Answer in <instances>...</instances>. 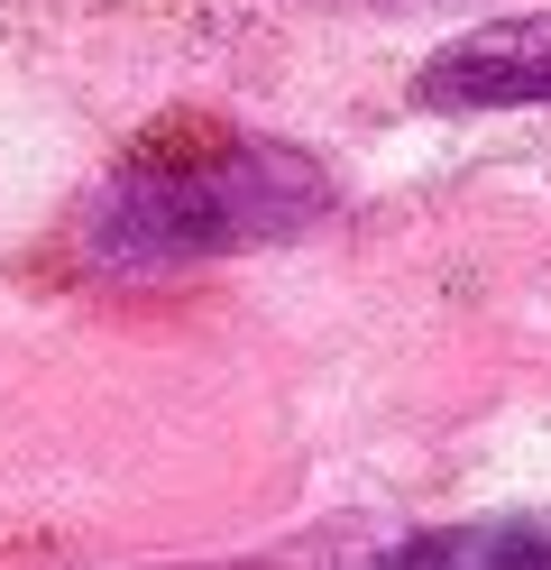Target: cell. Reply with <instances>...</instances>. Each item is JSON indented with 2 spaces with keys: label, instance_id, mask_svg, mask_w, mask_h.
<instances>
[{
  "label": "cell",
  "instance_id": "7a4b0ae2",
  "mask_svg": "<svg viewBox=\"0 0 551 570\" xmlns=\"http://www.w3.org/2000/svg\"><path fill=\"white\" fill-rule=\"evenodd\" d=\"M414 101L441 120H478V111H551V10H514V19H478L451 47H432L414 65Z\"/></svg>",
  "mask_w": 551,
  "mask_h": 570
},
{
  "label": "cell",
  "instance_id": "3957f363",
  "mask_svg": "<svg viewBox=\"0 0 551 570\" xmlns=\"http://www.w3.org/2000/svg\"><path fill=\"white\" fill-rule=\"evenodd\" d=\"M377 570H551V507H514V515L423 533V543L386 552Z\"/></svg>",
  "mask_w": 551,
  "mask_h": 570
},
{
  "label": "cell",
  "instance_id": "277c9868",
  "mask_svg": "<svg viewBox=\"0 0 551 570\" xmlns=\"http://www.w3.org/2000/svg\"><path fill=\"white\" fill-rule=\"evenodd\" d=\"M350 10H414V0H350Z\"/></svg>",
  "mask_w": 551,
  "mask_h": 570
},
{
  "label": "cell",
  "instance_id": "6da1fadb",
  "mask_svg": "<svg viewBox=\"0 0 551 570\" xmlns=\"http://www.w3.org/2000/svg\"><path fill=\"white\" fill-rule=\"evenodd\" d=\"M341 212V185L313 148L267 129H175L120 157L73 212V248L92 267L157 276V267H211L248 248H285Z\"/></svg>",
  "mask_w": 551,
  "mask_h": 570
}]
</instances>
